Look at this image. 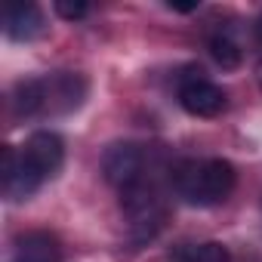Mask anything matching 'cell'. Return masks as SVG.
Wrapping results in <instances>:
<instances>
[{
    "label": "cell",
    "instance_id": "obj_1",
    "mask_svg": "<svg viewBox=\"0 0 262 262\" xmlns=\"http://www.w3.org/2000/svg\"><path fill=\"white\" fill-rule=\"evenodd\" d=\"M237 173L222 158L207 161H182L173 170V188L176 194L191 207H216L234 191Z\"/></svg>",
    "mask_w": 262,
    "mask_h": 262
},
{
    "label": "cell",
    "instance_id": "obj_2",
    "mask_svg": "<svg viewBox=\"0 0 262 262\" xmlns=\"http://www.w3.org/2000/svg\"><path fill=\"white\" fill-rule=\"evenodd\" d=\"M102 173L120 191L133 188V185L145 182V151L139 145H133V142H117V145H111L105 151Z\"/></svg>",
    "mask_w": 262,
    "mask_h": 262
},
{
    "label": "cell",
    "instance_id": "obj_3",
    "mask_svg": "<svg viewBox=\"0 0 262 262\" xmlns=\"http://www.w3.org/2000/svg\"><path fill=\"white\" fill-rule=\"evenodd\" d=\"M120 204H123V210H126V216H129L133 231H136L142 241L151 237V234L161 228V222H164V204H161L158 191L148 188L145 182H139V185H133V188L120 191Z\"/></svg>",
    "mask_w": 262,
    "mask_h": 262
},
{
    "label": "cell",
    "instance_id": "obj_4",
    "mask_svg": "<svg viewBox=\"0 0 262 262\" xmlns=\"http://www.w3.org/2000/svg\"><path fill=\"white\" fill-rule=\"evenodd\" d=\"M179 105L194 117H216L219 111H225V90L198 71L179 83Z\"/></svg>",
    "mask_w": 262,
    "mask_h": 262
},
{
    "label": "cell",
    "instance_id": "obj_5",
    "mask_svg": "<svg viewBox=\"0 0 262 262\" xmlns=\"http://www.w3.org/2000/svg\"><path fill=\"white\" fill-rule=\"evenodd\" d=\"M43 176L22 158L19 148L7 145L4 148V170H0V185L10 201H28L37 188H40Z\"/></svg>",
    "mask_w": 262,
    "mask_h": 262
},
{
    "label": "cell",
    "instance_id": "obj_6",
    "mask_svg": "<svg viewBox=\"0 0 262 262\" xmlns=\"http://www.w3.org/2000/svg\"><path fill=\"white\" fill-rule=\"evenodd\" d=\"M40 83H43V111H53V114H68V111L80 108V102L86 96L83 77L68 74V71L50 74Z\"/></svg>",
    "mask_w": 262,
    "mask_h": 262
},
{
    "label": "cell",
    "instance_id": "obj_7",
    "mask_svg": "<svg viewBox=\"0 0 262 262\" xmlns=\"http://www.w3.org/2000/svg\"><path fill=\"white\" fill-rule=\"evenodd\" d=\"M22 158L47 179V176H56L62 170V161H65V145L56 133L50 129H37V133L28 136V142L22 145Z\"/></svg>",
    "mask_w": 262,
    "mask_h": 262
},
{
    "label": "cell",
    "instance_id": "obj_8",
    "mask_svg": "<svg viewBox=\"0 0 262 262\" xmlns=\"http://www.w3.org/2000/svg\"><path fill=\"white\" fill-rule=\"evenodd\" d=\"M4 31L10 40H34L47 31L43 25V13L37 4H25V0H10V4L4 7Z\"/></svg>",
    "mask_w": 262,
    "mask_h": 262
},
{
    "label": "cell",
    "instance_id": "obj_9",
    "mask_svg": "<svg viewBox=\"0 0 262 262\" xmlns=\"http://www.w3.org/2000/svg\"><path fill=\"white\" fill-rule=\"evenodd\" d=\"M16 262H62L59 237L50 231H28L16 244Z\"/></svg>",
    "mask_w": 262,
    "mask_h": 262
},
{
    "label": "cell",
    "instance_id": "obj_10",
    "mask_svg": "<svg viewBox=\"0 0 262 262\" xmlns=\"http://www.w3.org/2000/svg\"><path fill=\"white\" fill-rule=\"evenodd\" d=\"M10 105L19 117H31V114H40L43 111V83L40 80H19L13 86V96H10Z\"/></svg>",
    "mask_w": 262,
    "mask_h": 262
},
{
    "label": "cell",
    "instance_id": "obj_11",
    "mask_svg": "<svg viewBox=\"0 0 262 262\" xmlns=\"http://www.w3.org/2000/svg\"><path fill=\"white\" fill-rule=\"evenodd\" d=\"M210 56H213V62L222 65L225 71H231V68L241 65V47H237L228 34H213V37H210Z\"/></svg>",
    "mask_w": 262,
    "mask_h": 262
},
{
    "label": "cell",
    "instance_id": "obj_12",
    "mask_svg": "<svg viewBox=\"0 0 262 262\" xmlns=\"http://www.w3.org/2000/svg\"><path fill=\"white\" fill-rule=\"evenodd\" d=\"M53 10H56V16L65 19V22H77V19H83V16L90 13V4H86V0H56Z\"/></svg>",
    "mask_w": 262,
    "mask_h": 262
},
{
    "label": "cell",
    "instance_id": "obj_13",
    "mask_svg": "<svg viewBox=\"0 0 262 262\" xmlns=\"http://www.w3.org/2000/svg\"><path fill=\"white\" fill-rule=\"evenodd\" d=\"M191 262H228V250H225L222 244L210 241V244H201V247H194V253H191Z\"/></svg>",
    "mask_w": 262,
    "mask_h": 262
},
{
    "label": "cell",
    "instance_id": "obj_14",
    "mask_svg": "<svg viewBox=\"0 0 262 262\" xmlns=\"http://www.w3.org/2000/svg\"><path fill=\"white\" fill-rule=\"evenodd\" d=\"M167 10H173V13H198V10H201V4H173V0H170Z\"/></svg>",
    "mask_w": 262,
    "mask_h": 262
},
{
    "label": "cell",
    "instance_id": "obj_15",
    "mask_svg": "<svg viewBox=\"0 0 262 262\" xmlns=\"http://www.w3.org/2000/svg\"><path fill=\"white\" fill-rule=\"evenodd\" d=\"M256 37L262 40V13H259V19H256Z\"/></svg>",
    "mask_w": 262,
    "mask_h": 262
}]
</instances>
